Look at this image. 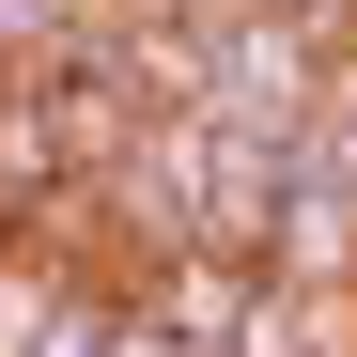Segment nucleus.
I'll list each match as a JSON object with an SVG mask.
<instances>
[{"mask_svg":"<svg viewBox=\"0 0 357 357\" xmlns=\"http://www.w3.org/2000/svg\"><path fill=\"white\" fill-rule=\"evenodd\" d=\"M109 357H202V342H171V326L140 311V295H125V326H109Z\"/></svg>","mask_w":357,"mask_h":357,"instance_id":"1","label":"nucleus"}]
</instances>
